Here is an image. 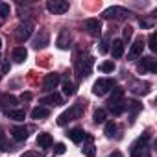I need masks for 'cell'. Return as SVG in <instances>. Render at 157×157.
<instances>
[{
	"mask_svg": "<svg viewBox=\"0 0 157 157\" xmlns=\"http://www.w3.org/2000/svg\"><path fill=\"white\" fill-rule=\"evenodd\" d=\"M113 89H115V80H111V78H100V80L94 82V85H93V93L96 96H104Z\"/></svg>",
	"mask_w": 157,
	"mask_h": 157,
	"instance_id": "obj_3",
	"label": "cell"
},
{
	"mask_svg": "<svg viewBox=\"0 0 157 157\" xmlns=\"http://www.w3.org/2000/svg\"><path fill=\"white\" fill-rule=\"evenodd\" d=\"M148 46H150V50H157V35L155 33H150V39H148Z\"/></svg>",
	"mask_w": 157,
	"mask_h": 157,
	"instance_id": "obj_32",
	"label": "cell"
},
{
	"mask_svg": "<svg viewBox=\"0 0 157 157\" xmlns=\"http://www.w3.org/2000/svg\"><path fill=\"white\" fill-rule=\"evenodd\" d=\"M10 11H11L10 4H6V2H0V19H6V17L10 15Z\"/></svg>",
	"mask_w": 157,
	"mask_h": 157,
	"instance_id": "obj_30",
	"label": "cell"
},
{
	"mask_svg": "<svg viewBox=\"0 0 157 157\" xmlns=\"http://www.w3.org/2000/svg\"><path fill=\"white\" fill-rule=\"evenodd\" d=\"M85 139H87V142H89V144H87V146H83V153H85L87 157H94V153H96V150H94V146L91 144V142H93V137L85 133Z\"/></svg>",
	"mask_w": 157,
	"mask_h": 157,
	"instance_id": "obj_24",
	"label": "cell"
},
{
	"mask_svg": "<svg viewBox=\"0 0 157 157\" xmlns=\"http://www.w3.org/2000/svg\"><path fill=\"white\" fill-rule=\"evenodd\" d=\"M85 30L91 33V35H100V32H102V22L98 21V19H87L85 21Z\"/></svg>",
	"mask_w": 157,
	"mask_h": 157,
	"instance_id": "obj_10",
	"label": "cell"
},
{
	"mask_svg": "<svg viewBox=\"0 0 157 157\" xmlns=\"http://www.w3.org/2000/svg\"><path fill=\"white\" fill-rule=\"evenodd\" d=\"M8 117L13 118V120H17V122H22V120L26 118V113H24V109L15 107V109H10V111H8Z\"/></svg>",
	"mask_w": 157,
	"mask_h": 157,
	"instance_id": "obj_22",
	"label": "cell"
},
{
	"mask_svg": "<svg viewBox=\"0 0 157 157\" xmlns=\"http://www.w3.org/2000/svg\"><path fill=\"white\" fill-rule=\"evenodd\" d=\"M48 115H50V109L44 107V105H39V107H35V109L32 111V118H35V120H39V118H46Z\"/></svg>",
	"mask_w": 157,
	"mask_h": 157,
	"instance_id": "obj_21",
	"label": "cell"
},
{
	"mask_svg": "<svg viewBox=\"0 0 157 157\" xmlns=\"http://www.w3.org/2000/svg\"><path fill=\"white\" fill-rule=\"evenodd\" d=\"M100 52H102V54H105V52H107V41H105V39L100 43Z\"/></svg>",
	"mask_w": 157,
	"mask_h": 157,
	"instance_id": "obj_38",
	"label": "cell"
},
{
	"mask_svg": "<svg viewBox=\"0 0 157 157\" xmlns=\"http://www.w3.org/2000/svg\"><path fill=\"white\" fill-rule=\"evenodd\" d=\"M10 68H11L10 61H4V65H2V74H8V72H10Z\"/></svg>",
	"mask_w": 157,
	"mask_h": 157,
	"instance_id": "obj_36",
	"label": "cell"
},
{
	"mask_svg": "<svg viewBox=\"0 0 157 157\" xmlns=\"http://www.w3.org/2000/svg\"><path fill=\"white\" fill-rule=\"evenodd\" d=\"M63 93L67 94V96H74L76 94V85L72 83V82H63Z\"/></svg>",
	"mask_w": 157,
	"mask_h": 157,
	"instance_id": "obj_25",
	"label": "cell"
},
{
	"mask_svg": "<svg viewBox=\"0 0 157 157\" xmlns=\"http://www.w3.org/2000/svg\"><path fill=\"white\" fill-rule=\"evenodd\" d=\"M105 117H107L105 109H96V111H94V115H93V118H94V122H96V124L105 122Z\"/></svg>",
	"mask_w": 157,
	"mask_h": 157,
	"instance_id": "obj_27",
	"label": "cell"
},
{
	"mask_svg": "<svg viewBox=\"0 0 157 157\" xmlns=\"http://www.w3.org/2000/svg\"><path fill=\"white\" fill-rule=\"evenodd\" d=\"M26 57H28V50H26L24 46H17V48L13 50V61H15V63H22Z\"/></svg>",
	"mask_w": 157,
	"mask_h": 157,
	"instance_id": "obj_20",
	"label": "cell"
},
{
	"mask_svg": "<svg viewBox=\"0 0 157 157\" xmlns=\"http://www.w3.org/2000/svg\"><path fill=\"white\" fill-rule=\"evenodd\" d=\"M111 54L115 59H120L124 56V41L122 39H115L113 44H111Z\"/></svg>",
	"mask_w": 157,
	"mask_h": 157,
	"instance_id": "obj_15",
	"label": "cell"
},
{
	"mask_svg": "<svg viewBox=\"0 0 157 157\" xmlns=\"http://www.w3.org/2000/svg\"><path fill=\"white\" fill-rule=\"evenodd\" d=\"M85 105H87V102L85 100H80V102H76L70 109H67L65 113H61L59 115V118H57V124L59 126H65L67 122H70V120H76V118H80L82 115H83V111H85Z\"/></svg>",
	"mask_w": 157,
	"mask_h": 157,
	"instance_id": "obj_1",
	"label": "cell"
},
{
	"mask_svg": "<svg viewBox=\"0 0 157 157\" xmlns=\"http://www.w3.org/2000/svg\"><path fill=\"white\" fill-rule=\"evenodd\" d=\"M54 153H56V155H61V153H65V144H63V142H57V144L54 146Z\"/></svg>",
	"mask_w": 157,
	"mask_h": 157,
	"instance_id": "obj_34",
	"label": "cell"
},
{
	"mask_svg": "<svg viewBox=\"0 0 157 157\" xmlns=\"http://www.w3.org/2000/svg\"><path fill=\"white\" fill-rule=\"evenodd\" d=\"M109 109H111L113 115H122V113L126 111V104H124V102H122V104H115V105H109Z\"/></svg>",
	"mask_w": 157,
	"mask_h": 157,
	"instance_id": "obj_29",
	"label": "cell"
},
{
	"mask_svg": "<svg viewBox=\"0 0 157 157\" xmlns=\"http://www.w3.org/2000/svg\"><path fill=\"white\" fill-rule=\"evenodd\" d=\"M32 98H33L32 93H22V94H21V100H22V102H30Z\"/></svg>",
	"mask_w": 157,
	"mask_h": 157,
	"instance_id": "obj_35",
	"label": "cell"
},
{
	"mask_svg": "<svg viewBox=\"0 0 157 157\" xmlns=\"http://www.w3.org/2000/svg\"><path fill=\"white\" fill-rule=\"evenodd\" d=\"M4 140H6V137H4V129L0 128V148H2V150H6V148H4Z\"/></svg>",
	"mask_w": 157,
	"mask_h": 157,
	"instance_id": "obj_37",
	"label": "cell"
},
{
	"mask_svg": "<svg viewBox=\"0 0 157 157\" xmlns=\"http://www.w3.org/2000/svg\"><path fill=\"white\" fill-rule=\"evenodd\" d=\"M48 41H50V35H48V32L46 30H39V33L35 35V39H33V48H44L46 44H48Z\"/></svg>",
	"mask_w": 157,
	"mask_h": 157,
	"instance_id": "obj_11",
	"label": "cell"
},
{
	"mask_svg": "<svg viewBox=\"0 0 157 157\" xmlns=\"http://www.w3.org/2000/svg\"><path fill=\"white\" fill-rule=\"evenodd\" d=\"M68 8H70V4L67 0H48L46 2V10L54 15H63L68 11Z\"/></svg>",
	"mask_w": 157,
	"mask_h": 157,
	"instance_id": "obj_4",
	"label": "cell"
},
{
	"mask_svg": "<svg viewBox=\"0 0 157 157\" xmlns=\"http://www.w3.org/2000/svg\"><path fill=\"white\" fill-rule=\"evenodd\" d=\"M41 104H46V105H61V104H63V98H61L57 93H52V94L44 96V98L41 100Z\"/></svg>",
	"mask_w": 157,
	"mask_h": 157,
	"instance_id": "obj_18",
	"label": "cell"
},
{
	"mask_svg": "<svg viewBox=\"0 0 157 157\" xmlns=\"http://www.w3.org/2000/svg\"><path fill=\"white\" fill-rule=\"evenodd\" d=\"M37 144H39V148H50L54 144L52 135L50 133H39L37 135Z\"/></svg>",
	"mask_w": 157,
	"mask_h": 157,
	"instance_id": "obj_19",
	"label": "cell"
},
{
	"mask_svg": "<svg viewBox=\"0 0 157 157\" xmlns=\"http://www.w3.org/2000/svg\"><path fill=\"white\" fill-rule=\"evenodd\" d=\"M0 48H2V39H0Z\"/></svg>",
	"mask_w": 157,
	"mask_h": 157,
	"instance_id": "obj_41",
	"label": "cell"
},
{
	"mask_svg": "<svg viewBox=\"0 0 157 157\" xmlns=\"http://www.w3.org/2000/svg\"><path fill=\"white\" fill-rule=\"evenodd\" d=\"M115 131H117V124H115L113 120H109V122H105V129H104V133H105V137H113V135H115Z\"/></svg>",
	"mask_w": 157,
	"mask_h": 157,
	"instance_id": "obj_28",
	"label": "cell"
},
{
	"mask_svg": "<svg viewBox=\"0 0 157 157\" xmlns=\"http://www.w3.org/2000/svg\"><path fill=\"white\" fill-rule=\"evenodd\" d=\"M0 102H2V109H4V111H8V107H10V109H15L17 104H19V100H17L13 94H2Z\"/></svg>",
	"mask_w": 157,
	"mask_h": 157,
	"instance_id": "obj_14",
	"label": "cell"
},
{
	"mask_svg": "<svg viewBox=\"0 0 157 157\" xmlns=\"http://www.w3.org/2000/svg\"><path fill=\"white\" fill-rule=\"evenodd\" d=\"M131 13L128 11V10H124V8H120V6H113V8H107L105 11H104V19H118V21H122V19H126V17H129Z\"/></svg>",
	"mask_w": 157,
	"mask_h": 157,
	"instance_id": "obj_5",
	"label": "cell"
},
{
	"mask_svg": "<svg viewBox=\"0 0 157 157\" xmlns=\"http://www.w3.org/2000/svg\"><path fill=\"white\" fill-rule=\"evenodd\" d=\"M139 70L140 72H155L157 70V63H155V59L151 57V56H148V57H142V61L139 63Z\"/></svg>",
	"mask_w": 157,
	"mask_h": 157,
	"instance_id": "obj_12",
	"label": "cell"
},
{
	"mask_svg": "<svg viewBox=\"0 0 157 157\" xmlns=\"http://www.w3.org/2000/svg\"><path fill=\"white\" fill-rule=\"evenodd\" d=\"M131 35H133V28H131V26H126V28L122 30V37H124L122 41H129Z\"/></svg>",
	"mask_w": 157,
	"mask_h": 157,
	"instance_id": "obj_33",
	"label": "cell"
},
{
	"mask_svg": "<svg viewBox=\"0 0 157 157\" xmlns=\"http://www.w3.org/2000/svg\"><path fill=\"white\" fill-rule=\"evenodd\" d=\"M68 41H70V39H68V32L63 30V32L59 33V37H57V46H59L61 50H67V48H68Z\"/></svg>",
	"mask_w": 157,
	"mask_h": 157,
	"instance_id": "obj_23",
	"label": "cell"
},
{
	"mask_svg": "<svg viewBox=\"0 0 157 157\" xmlns=\"http://www.w3.org/2000/svg\"><path fill=\"white\" fill-rule=\"evenodd\" d=\"M11 135L15 140H26L28 139V128L26 126H15L11 129Z\"/></svg>",
	"mask_w": 157,
	"mask_h": 157,
	"instance_id": "obj_17",
	"label": "cell"
},
{
	"mask_svg": "<svg viewBox=\"0 0 157 157\" xmlns=\"http://www.w3.org/2000/svg\"><path fill=\"white\" fill-rule=\"evenodd\" d=\"M67 137H68L72 142L80 144V142L85 139V131H83V129H80V128H74V129H70V131L67 133Z\"/></svg>",
	"mask_w": 157,
	"mask_h": 157,
	"instance_id": "obj_16",
	"label": "cell"
},
{
	"mask_svg": "<svg viewBox=\"0 0 157 157\" xmlns=\"http://www.w3.org/2000/svg\"><path fill=\"white\" fill-rule=\"evenodd\" d=\"M32 30H33V24H32V22L19 24V28L15 30V37H17V41H19V43H22V41L30 39V37H32Z\"/></svg>",
	"mask_w": 157,
	"mask_h": 157,
	"instance_id": "obj_7",
	"label": "cell"
},
{
	"mask_svg": "<svg viewBox=\"0 0 157 157\" xmlns=\"http://www.w3.org/2000/svg\"><path fill=\"white\" fill-rule=\"evenodd\" d=\"M109 157H124V155H122V153H120V151H113V153H111V155H109Z\"/></svg>",
	"mask_w": 157,
	"mask_h": 157,
	"instance_id": "obj_40",
	"label": "cell"
},
{
	"mask_svg": "<svg viewBox=\"0 0 157 157\" xmlns=\"http://www.w3.org/2000/svg\"><path fill=\"white\" fill-rule=\"evenodd\" d=\"M142 50H144V39L139 37V39H135V43L131 44V48H129V52H128V59H129V61L139 59V57L142 56Z\"/></svg>",
	"mask_w": 157,
	"mask_h": 157,
	"instance_id": "obj_8",
	"label": "cell"
},
{
	"mask_svg": "<svg viewBox=\"0 0 157 157\" xmlns=\"http://www.w3.org/2000/svg\"><path fill=\"white\" fill-rule=\"evenodd\" d=\"M59 83H61V76L56 74V72H52V74H46L44 82H43V89L44 91H54V89H57Z\"/></svg>",
	"mask_w": 157,
	"mask_h": 157,
	"instance_id": "obj_9",
	"label": "cell"
},
{
	"mask_svg": "<svg viewBox=\"0 0 157 157\" xmlns=\"http://www.w3.org/2000/svg\"><path fill=\"white\" fill-rule=\"evenodd\" d=\"M93 65H94V59L93 56H83L80 59H76V70H78V78H87L91 72H93Z\"/></svg>",
	"mask_w": 157,
	"mask_h": 157,
	"instance_id": "obj_2",
	"label": "cell"
},
{
	"mask_svg": "<svg viewBox=\"0 0 157 157\" xmlns=\"http://www.w3.org/2000/svg\"><path fill=\"white\" fill-rule=\"evenodd\" d=\"M21 157H41V155H37L35 151H26L24 155H21Z\"/></svg>",
	"mask_w": 157,
	"mask_h": 157,
	"instance_id": "obj_39",
	"label": "cell"
},
{
	"mask_svg": "<svg viewBox=\"0 0 157 157\" xmlns=\"http://www.w3.org/2000/svg\"><path fill=\"white\" fill-rule=\"evenodd\" d=\"M124 89L122 87H115L113 89V93H111V96H109V100H107V105H115V104H122L124 102Z\"/></svg>",
	"mask_w": 157,
	"mask_h": 157,
	"instance_id": "obj_13",
	"label": "cell"
},
{
	"mask_svg": "<svg viewBox=\"0 0 157 157\" xmlns=\"http://www.w3.org/2000/svg\"><path fill=\"white\" fill-rule=\"evenodd\" d=\"M131 157H150V146L146 140H137L131 146Z\"/></svg>",
	"mask_w": 157,
	"mask_h": 157,
	"instance_id": "obj_6",
	"label": "cell"
},
{
	"mask_svg": "<svg viewBox=\"0 0 157 157\" xmlns=\"http://www.w3.org/2000/svg\"><path fill=\"white\" fill-rule=\"evenodd\" d=\"M126 109H129V111H131V115L135 117V115L142 109V104H139L137 100H131V102H128V104H126Z\"/></svg>",
	"mask_w": 157,
	"mask_h": 157,
	"instance_id": "obj_26",
	"label": "cell"
},
{
	"mask_svg": "<svg viewBox=\"0 0 157 157\" xmlns=\"http://www.w3.org/2000/svg\"><path fill=\"white\" fill-rule=\"evenodd\" d=\"M100 70L102 72H113L115 70V61H104L100 65Z\"/></svg>",
	"mask_w": 157,
	"mask_h": 157,
	"instance_id": "obj_31",
	"label": "cell"
}]
</instances>
